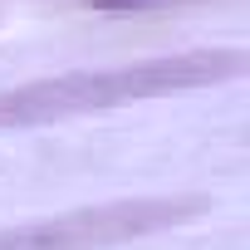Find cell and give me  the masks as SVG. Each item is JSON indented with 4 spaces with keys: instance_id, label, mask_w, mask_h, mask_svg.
<instances>
[{
    "instance_id": "cell-1",
    "label": "cell",
    "mask_w": 250,
    "mask_h": 250,
    "mask_svg": "<svg viewBox=\"0 0 250 250\" xmlns=\"http://www.w3.org/2000/svg\"><path fill=\"white\" fill-rule=\"evenodd\" d=\"M245 54L240 49H216V54H182V59H152V64H128V69H83V74H59L40 79L25 88L0 93V128H30L49 118H74V113H98L118 103H138L196 83H216L240 74Z\"/></svg>"
},
{
    "instance_id": "cell-2",
    "label": "cell",
    "mask_w": 250,
    "mask_h": 250,
    "mask_svg": "<svg viewBox=\"0 0 250 250\" xmlns=\"http://www.w3.org/2000/svg\"><path fill=\"white\" fill-rule=\"evenodd\" d=\"M196 211H201L196 196H182V201H108V206L10 226V230H0V250H93V245H118V240H133V235L182 226Z\"/></svg>"
},
{
    "instance_id": "cell-3",
    "label": "cell",
    "mask_w": 250,
    "mask_h": 250,
    "mask_svg": "<svg viewBox=\"0 0 250 250\" xmlns=\"http://www.w3.org/2000/svg\"><path fill=\"white\" fill-rule=\"evenodd\" d=\"M98 10H118V5H138V0H93Z\"/></svg>"
}]
</instances>
